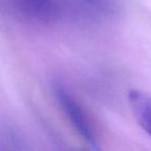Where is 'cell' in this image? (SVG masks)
Instances as JSON below:
<instances>
[{
    "instance_id": "obj_4",
    "label": "cell",
    "mask_w": 151,
    "mask_h": 151,
    "mask_svg": "<svg viewBox=\"0 0 151 151\" xmlns=\"http://www.w3.org/2000/svg\"><path fill=\"white\" fill-rule=\"evenodd\" d=\"M91 14L99 17H113L120 9V0H81Z\"/></svg>"
},
{
    "instance_id": "obj_2",
    "label": "cell",
    "mask_w": 151,
    "mask_h": 151,
    "mask_svg": "<svg viewBox=\"0 0 151 151\" xmlns=\"http://www.w3.org/2000/svg\"><path fill=\"white\" fill-rule=\"evenodd\" d=\"M55 96L57 99L59 106L64 112L67 119L70 121L77 132L81 136V138L88 144V146L92 149H99L97 142L96 134L93 132L91 124L89 122L84 111L77 103L73 95L64 88L61 84H56L55 86Z\"/></svg>"
},
{
    "instance_id": "obj_3",
    "label": "cell",
    "mask_w": 151,
    "mask_h": 151,
    "mask_svg": "<svg viewBox=\"0 0 151 151\" xmlns=\"http://www.w3.org/2000/svg\"><path fill=\"white\" fill-rule=\"evenodd\" d=\"M127 99L134 119L151 138V96L145 91L130 89L127 93Z\"/></svg>"
},
{
    "instance_id": "obj_1",
    "label": "cell",
    "mask_w": 151,
    "mask_h": 151,
    "mask_svg": "<svg viewBox=\"0 0 151 151\" xmlns=\"http://www.w3.org/2000/svg\"><path fill=\"white\" fill-rule=\"evenodd\" d=\"M1 3L11 15L26 23L52 24L61 16L58 0H1Z\"/></svg>"
}]
</instances>
